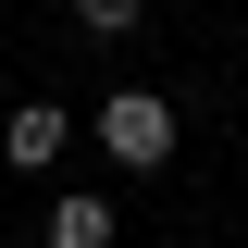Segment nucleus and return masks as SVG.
<instances>
[{
    "label": "nucleus",
    "instance_id": "f257e3e1",
    "mask_svg": "<svg viewBox=\"0 0 248 248\" xmlns=\"http://www.w3.org/2000/svg\"><path fill=\"white\" fill-rule=\"evenodd\" d=\"M99 149H112L124 174H161V161H174V99L161 87H112L99 99Z\"/></svg>",
    "mask_w": 248,
    "mask_h": 248
},
{
    "label": "nucleus",
    "instance_id": "f03ea898",
    "mask_svg": "<svg viewBox=\"0 0 248 248\" xmlns=\"http://www.w3.org/2000/svg\"><path fill=\"white\" fill-rule=\"evenodd\" d=\"M62 137H75V112H62V99H13V112H0V149L25 161V174H37V161H62Z\"/></svg>",
    "mask_w": 248,
    "mask_h": 248
},
{
    "label": "nucleus",
    "instance_id": "7ed1b4c3",
    "mask_svg": "<svg viewBox=\"0 0 248 248\" xmlns=\"http://www.w3.org/2000/svg\"><path fill=\"white\" fill-rule=\"evenodd\" d=\"M112 199H87V186H75V199H50V223H37V236H50V248H112Z\"/></svg>",
    "mask_w": 248,
    "mask_h": 248
},
{
    "label": "nucleus",
    "instance_id": "20e7f679",
    "mask_svg": "<svg viewBox=\"0 0 248 248\" xmlns=\"http://www.w3.org/2000/svg\"><path fill=\"white\" fill-rule=\"evenodd\" d=\"M137 13H149V0H75V25H87V37H137Z\"/></svg>",
    "mask_w": 248,
    "mask_h": 248
}]
</instances>
